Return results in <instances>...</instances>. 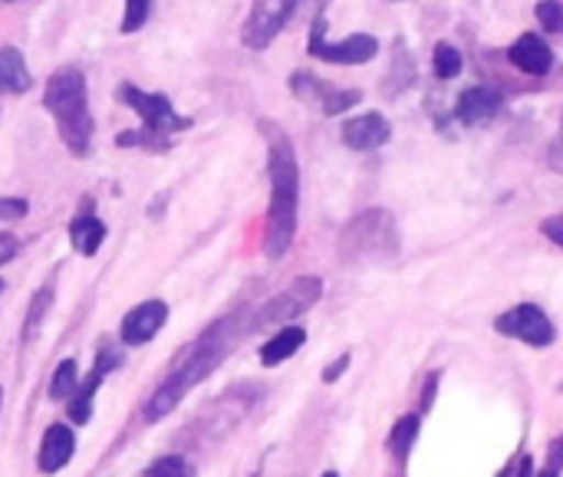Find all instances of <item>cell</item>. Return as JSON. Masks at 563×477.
<instances>
[{
    "instance_id": "32",
    "label": "cell",
    "mask_w": 563,
    "mask_h": 477,
    "mask_svg": "<svg viewBox=\"0 0 563 477\" xmlns=\"http://www.w3.org/2000/svg\"><path fill=\"white\" fill-rule=\"evenodd\" d=\"M16 251H20L16 237H13V234H3V231H0V267H3V264H10V260L16 257Z\"/></svg>"
},
{
    "instance_id": "10",
    "label": "cell",
    "mask_w": 563,
    "mask_h": 477,
    "mask_svg": "<svg viewBox=\"0 0 563 477\" xmlns=\"http://www.w3.org/2000/svg\"><path fill=\"white\" fill-rule=\"evenodd\" d=\"M290 92L300 102H317L323 115H343L346 109L360 106V99H363L360 89H340V86H330L327 79H317L310 73H294Z\"/></svg>"
},
{
    "instance_id": "15",
    "label": "cell",
    "mask_w": 563,
    "mask_h": 477,
    "mask_svg": "<svg viewBox=\"0 0 563 477\" xmlns=\"http://www.w3.org/2000/svg\"><path fill=\"white\" fill-rule=\"evenodd\" d=\"M115 363H119V353H115V350H109V346H106V350H99L92 376H89V379L73 392V399H76V402L69 406V419H73V422H79V425H82V422L89 419V412H92V396H96L99 382L109 376V369H112Z\"/></svg>"
},
{
    "instance_id": "11",
    "label": "cell",
    "mask_w": 563,
    "mask_h": 477,
    "mask_svg": "<svg viewBox=\"0 0 563 477\" xmlns=\"http://www.w3.org/2000/svg\"><path fill=\"white\" fill-rule=\"evenodd\" d=\"M340 135H343V145L353 152H376L393 138V122L383 112H360L343 122Z\"/></svg>"
},
{
    "instance_id": "13",
    "label": "cell",
    "mask_w": 563,
    "mask_h": 477,
    "mask_svg": "<svg viewBox=\"0 0 563 477\" xmlns=\"http://www.w3.org/2000/svg\"><path fill=\"white\" fill-rule=\"evenodd\" d=\"M501 109H505V96L495 86H468L455 99V119L468 129L492 122L495 115H501Z\"/></svg>"
},
{
    "instance_id": "17",
    "label": "cell",
    "mask_w": 563,
    "mask_h": 477,
    "mask_svg": "<svg viewBox=\"0 0 563 477\" xmlns=\"http://www.w3.org/2000/svg\"><path fill=\"white\" fill-rule=\"evenodd\" d=\"M303 343H307V330H303V326H294V323L280 326V330L261 346V366H264V369H274V366L287 363L290 356L300 353Z\"/></svg>"
},
{
    "instance_id": "21",
    "label": "cell",
    "mask_w": 563,
    "mask_h": 477,
    "mask_svg": "<svg viewBox=\"0 0 563 477\" xmlns=\"http://www.w3.org/2000/svg\"><path fill=\"white\" fill-rule=\"evenodd\" d=\"M462 69H465V56H462V49L459 46H452L449 40H442V43H435V49H432V73L439 76V79H455V76H462Z\"/></svg>"
},
{
    "instance_id": "24",
    "label": "cell",
    "mask_w": 563,
    "mask_h": 477,
    "mask_svg": "<svg viewBox=\"0 0 563 477\" xmlns=\"http://www.w3.org/2000/svg\"><path fill=\"white\" fill-rule=\"evenodd\" d=\"M49 303H53V290H49V287H43V290H40V293L33 297L30 310H26V323H23V340H33V336L40 333V323H43V317H46Z\"/></svg>"
},
{
    "instance_id": "37",
    "label": "cell",
    "mask_w": 563,
    "mask_h": 477,
    "mask_svg": "<svg viewBox=\"0 0 563 477\" xmlns=\"http://www.w3.org/2000/svg\"><path fill=\"white\" fill-rule=\"evenodd\" d=\"M0 402H3V392H0Z\"/></svg>"
},
{
    "instance_id": "23",
    "label": "cell",
    "mask_w": 563,
    "mask_h": 477,
    "mask_svg": "<svg viewBox=\"0 0 563 477\" xmlns=\"http://www.w3.org/2000/svg\"><path fill=\"white\" fill-rule=\"evenodd\" d=\"M145 477H195V468L181 455H162L145 468Z\"/></svg>"
},
{
    "instance_id": "35",
    "label": "cell",
    "mask_w": 563,
    "mask_h": 477,
    "mask_svg": "<svg viewBox=\"0 0 563 477\" xmlns=\"http://www.w3.org/2000/svg\"><path fill=\"white\" fill-rule=\"evenodd\" d=\"M323 477H340V475H336V472H327V475H323Z\"/></svg>"
},
{
    "instance_id": "26",
    "label": "cell",
    "mask_w": 563,
    "mask_h": 477,
    "mask_svg": "<svg viewBox=\"0 0 563 477\" xmlns=\"http://www.w3.org/2000/svg\"><path fill=\"white\" fill-rule=\"evenodd\" d=\"M152 13V0H125V13H122V33H139L145 26Z\"/></svg>"
},
{
    "instance_id": "18",
    "label": "cell",
    "mask_w": 563,
    "mask_h": 477,
    "mask_svg": "<svg viewBox=\"0 0 563 477\" xmlns=\"http://www.w3.org/2000/svg\"><path fill=\"white\" fill-rule=\"evenodd\" d=\"M33 86L30 66L16 46H0V96H23Z\"/></svg>"
},
{
    "instance_id": "28",
    "label": "cell",
    "mask_w": 563,
    "mask_h": 477,
    "mask_svg": "<svg viewBox=\"0 0 563 477\" xmlns=\"http://www.w3.org/2000/svg\"><path fill=\"white\" fill-rule=\"evenodd\" d=\"M30 211L26 198H0V224L3 221H20Z\"/></svg>"
},
{
    "instance_id": "36",
    "label": "cell",
    "mask_w": 563,
    "mask_h": 477,
    "mask_svg": "<svg viewBox=\"0 0 563 477\" xmlns=\"http://www.w3.org/2000/svg\"><path fill=\"white\" fill-rule=\"evenodd\" d=\"M0 290H3V280H0Z\"/></svg>"
},
{
    "instance_id": "1",
    "label": "cell",
    "mask_w": 563,
    "mask_h": 477,
    "mask_svg": "<svg viewBox=\"0 0 563 477\" xmlns=\"http://www.w3.org/2000/svg\"><path fill=\"white\" fill-rule=\"evenodd\" d=\"M261 135L267 142V178H271V204L264 228V254L280 260L297 237L300 214V165L290 135L277 122H261Z\"/></svg>"
},
{
    "instance_id": "2",
    "label": "cell",
    "mask_w": 563,
    "mask_h": 477,
    "mask_svg": "<svg viewBox=\"0 0 563 477\" xmlns=\"http://www.w3.org/2000/svg\"><path fill=\"white\" fill-rule=\"evenodd\" d=\"M234 340H238V333H234V320H218L191 350H188V356L168 373V379L155 389V396L148 399V406H145V415L148 419H162V415H168L175 406H178V399H185V392L188 389H195L211 369H218L221 366V359L231 353V346H234Z\"/></svg>"
},
{
    "instance_id": "6",
    "label": "cell",
    "mask_w": 563,
    "mask_h": 477,
    "mask_svg": "<svg viewBox=\"0 0 563 477\" xmlns=\"http://www.w3.org/2000/svg\"><path fill=\"white\" fill-rule=\"evenodd\" d=\"M307 53L313 59L333 63V66H366L379 56V40L373 33H350L343 40L327 36V3H320L313 23H310V43Z\"/></svg>"
},
{
    "instance_id": "3",
    "label": "cell",
    "mask_w": 563,
    "mask_h": 477,
    "mask_svg": "<svg viewBox=\"0 0 563 477\" xmlns=\"http://www.w3.org/2000/svg\"><path fill=\"white\" fill-rule=\"evenodd\" d=\"M43 109L53 115L56 132L63 138V145L73 155H86L96 135V122L89 112V89H86V76L76 66H59L43 89Z\"/></svg>"
},
{
    "instance_id": "7",
    "label": "cell",
    "mask_w": 563,
    "mask_h": 477,
    "mask_svg": "<svg viewBox=\"0 0 563 477\" xmlns=\"http://www.w3.org/2000/svg\"><path fill=\"white\" fill-rule=\"evenodd\" d=\"M320 297H323V280L320 277H297L287 290H280L271 303H264L254 313L251 330H261V326H287L290 320H297L310 307H317Z\"/></svg>"
},
{
    "instance_id": "25",
    "label": "cell",
    "mask_w": 563,
    "mask_h": 477,
    "mask_svg": "<svg viewBox=\"0 0 563 477\" xmlns=\"http://www.w3.org/2000/svg\"><path fill=\"white\" fill-rule=\"evenodd\" d=\"M534 16L544 33H563V0H538Z\"/></svg>"
},
{
    "instance_id": "4",
    "label": "cell",
    "mask_w": 563,
    "mask_h": 477,
    "mask_svg": "<svg viewBox=\"0 0 563 477\" xmlns=\"http://www.w3.org/2000/svg\"><path fill=\"white\" fill-rule=\"evenodd\" d=\"M119 102H125L139 119H142V129L139 132H122L115 142L125 148V145H135V148H168V142L191 129V119L188 115H178L172 99L165 92H148V89H139L132 82H119L115 89Z\"/></svg>"
},
{
    "instance_id": "9",
    "label": "cell",
    "mask_w": 563,
    "mask_h": 477,
    "mask_svg": "<svg viewBox=\"0 0 563 477\" xmlns=\"http://www.w3.org/2000/svg\"><path fill=\"white\" fill-rule=\"evenodd\" d=\"M300 0H254L251 3V13L244 20V30H241V40L247 49H267L280 30L287 26V20L294 16Z\"/></svg>"
},
{
    "instance_id": "22",
    "label": "cell",
    "mask_w": 563,
    "mask_h": 477,
    "mask_svg": "<svg viewBox=\"0 0 563 477\" xmlns=\"http://www.w3.org/2000/svg\"><path fill=\"white\" fill-rule=\"evenodd\" d=\"M79 389V369L73 359H63L53 373V382H49V399L63 402V399H73V392Z\"/></svg>"
},
{
    "instance_id": "14",
    "label": "cell",
    "mask_w": 563,
    "mask_h": 477,
    "mask_svg": "<svg viewBox=\"0 0 563 477\" xmlns=\"http://www.w3.org/2000/svg\"><path fill=\"white\" fill-rule=\"evenodd\" d=\"M508 59L525 76H548L554 69V49H551V43L541 33H521L508 46Z\"/></svg>"
},
{
    "instance_id": "20",
    "label": "cell",
    "mask_w": 563,
    "mask_h": 477,
    "mask_svg": "<svg viewBox=\"0 0 563 477\" xmlns=\"http://www.w3.org/2000/svg\"><path fill=\"white\" fill-rule=\"evenodd\" d=\"M419 425H422L419 415H402V419L393 425L386 445H389V452H393L396 462H406V458H409V452H412V445H416V439H419Z\"/></svg>"
},
{
    "instance_id": "19",
    "label": "cell",
    "mask_w": 563,
    "mask_h": 477,
    "mask_svg": "<svg viewBox=\"0 0 563 477\" xmlns=\"http://www.w3.org/2000/svg\"><path fill=\"white\" fill-rule=\"evenodd\" d=\"M69 241H73V251H76V254L92 257V254L102 247V241H106V224H102L92 211H82V214H76L73 224H69Z\"/></svg>"
},
{
    "instance_id": "34",
    "label": "cell",
    "mask_w": 563,
    "mask_h": 477,
    "mask_svg": "<svg viewBox=\"0 0 563 477\" xmlns=\"http://www.w3.org/2000/svg\"><path fill=\"white\" fill-rule=\"evenodd\" d=\"M508 477H534V458L531 455H521L518 462H511Z\"/></svg>"
},
{
    "instance_id": "8",
    "label": "cell",
    "mask_w": 563,
    "mask_h": 477,
    "mask_svg": "<svg viewBox=\"0 0 563 477\" xmlns=\"http://www.w3.org/2000/svg\"><path fill=\"white\" fill-rule=\"evenodd\" d=\"M495 330L508 340H521L531 350H548L558 340V330L551 323V317L538 307V303H518L511 310H505L495 320Z\"/></svg>"
},
{
    "instance_id": "12",
    "label": "cell",
    "mask_w": 563,
    "mask_h": 477,
    "mask_svg": "<svg viewBox=\"0 0 563 477\" xmlns=\"http://www.w3.org/2000/svg\"><path fill=\"white\" fill-rule=\"evenodd\" d=\"M165 320H168V303L165 300H145L125 313L119 336L125 346H145L148 340H155L162 333Z\"/></svg>"
},
{
    "instance_id": "5",
    "label": "cell",
    "mask_w": 563,
    "mask_h": 477,
    "mask_svg": "<svg viewBox=\"0 0 563 477\" xmlns=\"http://www.w3.org/2000/svg\"><path fill=\"white\" fill-rule=\"evenodd\" d=\"M399 224L386 208H366L340 231V257L346 264H389L399 257Z\"/></svg>"
},
{
    "instance_id": "29",
    "label": "cell",
    "mask_w": 563,
    "mask_h": 477,
    "mask_svg": "<svg viewBox=\"0 0 563 477\" xmlns=\"http://www.w3.org/2000/svg\"><path fill=\"white\" fill-rule=\"evenodd\" d=\"M541 234H544L551 244L563 247V211L561 214H551V218H544V221H541Z\"/></svg>"
},
{
    "instance_id": "16",
    "label": "cell",
    "mask_w": 563,
    "mask_h": 477,
    "mask_svg": "<svg viewBox=\"0 0 563 477\" xmlns=\"http://www.w3.org/2000/svg\"><path fill=\"white\" fill-rule=\"evenodd\" d=\"M73 448H76V439H73V429L66 425H49L43 442H40V472L43 475H53L59 468L69 465L73 458Z\"/></svg>"
},
{
    "instance_id": "27",
    "label": "cell",
    "mask_w": 563,
    "mask_h": 477,
    "mask_svg": "<svg viewBox=\"0 0 563 477\" xmlns=\"http://www.w3.org/2000/svg\"><path fill=\"white\" fill-rule=\"evenodd\" d=\"M563 472V435H558L554 442H551V448H548V465H544V472L534 477H561Z\"/></svg>"
},
{
    "instance_id": "30",
    "label": "cell",
    "mask_w": 563,
    "mask_h": 477,
    "mask_svg": "<svg viewBox=\"0 0 563 477\" xmlns=\"http://www.w3.org/2000/svg\"><path fill=\"white\" fill-rule=\"evenodd\" d=\"M548 165H551V171L563 175V115L561 129H558V135H554V142H551V148H548Z\"/></svg>"
},
{
    "instance_id": "33",
    "label": "cell",
    "mask_w": 563,
    "mask_h": 477,
    "mask_svg": "<svg viewBox=\"0 0 563 477\" xmlns=\"http://www.w3.org/2000/svg\"><path fill=\"white\" fill-rule=\"evenodd\" d=\"M435 392H439V373H429V379H426V389H422V412H429V409H432V402H435Z\"/></svg>"
},
{
    "instance_id": "31",
    "label": "cell",
    "mask_w": 563,
    "mask_h": 477,
    "mask_svg": "<svg viewBox=\"0 0 563 477\" xmlns=\"http://www.w3.org/2000/svg\"><path fill=\"white\" fill-rule=\"evenodd\" d=\"M350 359H353V356H350V353H343L336 363H330V366L323 369V382H336V379L350 369Z\"/></svg>"
}]
</instances>
